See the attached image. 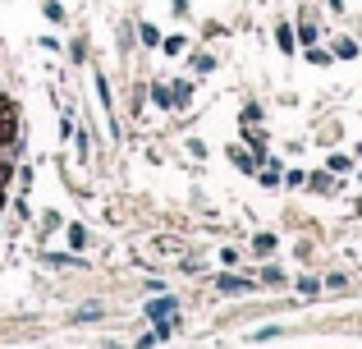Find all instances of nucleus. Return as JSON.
<instances>
[{
    "label": "nucleus",
    "instance_id": "nucleus-1",
    "mask_svg": "<svg viewBox=\"0 0 362 349\" xmlns=\"http://www.w3.org/2000/svg\"><path fill=\"white\" fill-rule=\"evenodd\" d=\"M142 313H147V317H151V322H156V326H170V322H175V317H179V299L160 294V299H151V304L142 308Z\"/></svg>",
    "mask_w": 362,
    "mask_h": 349
},
{
    "label": "nucleus",
    "instance_id": "nucleus-2",
    "mask_svg": "<svg viewBox=\"0 0 362 349\" xmlns=\"http://www.w3.org/2000/svg\"><path fill=\"white\" fill-rule=\"evenodd\" d=\"M275 46H280L284 55H293V51H298V33H293L289 23H275Z\"/></svg>",
    "mask_w": 362,
    "mask_h": 349
},
{
    "label": "nucleus",
    "instance_id": "nucleus-3",
    "mask_svg": "<svg viewBox=\"0 0 362 349\" xmlns=\"http://www.w3.org/2000/svg\"><path fill=\"white\" fill-rule=\"evenodd\" d=\"M216 290L221 294H243V290H252V280L247 276H216Z\"/></svg>",
    "mask_w": 362,
    "mask_h": 349
},
{
    "label": "nucleus",
    "instance_id": "nucleus-4",
    "mask_svg": "<svg viewBox=\"0 0 362 349\" xmlns=\"http://www.w3.org/2000/svg\"><path fill=\"white\" fill-rule=\"evenodd\" d=\"M188 101H193V83H170V106L184 110Z\"/></svg>",
    "mask_w": 362,
    "mask_h": 349
},
{
    "label": "nucleus",
    "instance_id": "nucleus-5",
    "mask_svg": "<svg viewBox=\"0 0 362 349\" xmlns=\"http://www.w3.org/2000/svg\"><path fill=\"white\" fill-rule=\"evenodd\" d=\"M239 125H243V129H257V125H262V106H257V101H247V106H243Z\"/></svg>",
    "mask_w": 362,
    "mask_h": 349
},
{
    "label": "nucleus",
    "instance_id": "nucleus-6",
    "mask_svg": "<svg viewBox=\"0 0 362 349\" xmlns=\"http://www.w3.org/2000/svg\"><path fill=\"white\" fill-rule=\"evenodd\" d=\"M335 55H339V60H358V42H354V37H339V42H335Z\"/></svg>",
    "mask_w": 362,
    "mask_h": 349
},
{
    "label": "nucleus",
    "instance_id": "nucleus-7",
    "mask_svg": "<svg viewBox=\"0 0 362 349\" xmlns=\"http://www.w3.org/2000/svg\"><path fill=\"white\" fill-rule=\"evenodd\" d=\"M160 46H165V55H184V51H188L184 37H160Z\"/></svg>",
    "mask_w": 362,
    "mask_h": 349
},
{
    "label": "nucleus",
    "instance_id": "nucleus-8",
    "mask_svg": "<svg viewBox=\"0 0 362 349\" xmlns=\"http://www.w3.org/2000/svg\"><path fill=\"white\" fill-rule=\"evenodd\" d=\"M42 14L51 18V23H64V18H69V14H64V5H55V0H46V5H42Z\"/></svg>",
    "mask_w": 362,
    "mask_h": 349
},
{
    "label": "nucleus",
    "instance_id": "nucleus-9",
    "mask_svg": "<svg viewBox=\"0 0 362 349\" xmlns=\"http://www.w3.org/2000/svg\"><path fill=\"white\" fill-rule=\"evenodd\" d=\"M64 234H69V248H83V244H88V230H83V225H69Z\"/></svg>",
    "mask_w": 362,
    "mask_h": 349
},
{
    "label": "nucleus",
    "instance_id": "nucleus-10",
    "mask_svg": "<svg viewBox=\"0 0 362 349\" xmlns=\"http://www.w3.org/2000/svg\"><path fill=\"white\" fill-rule=\"evenodd\" d=\"M193 69H197V74H206V69H216V55H206V51H197V55H193Z\"/></svg>",
    "mask_w": 362,
    "mask_h": 349
},
{
    "label": "nucleus",
    "instance_id": "nucleus-11",
    "mask_svg": "<svg viewBox=\"0 0 362 349\" xmlns=\"http://www.w3.org/2000/svg\"><path fill=\"white\" fill-rule=\"evenodd\" d=\"M138 37H142V46H160V33H156L151 23H142V28H138Z\"/></svg>",
    "mask_w": 362,
    "mask_h": 349
},
{
    "label": "nucleus",
    "instance_id": "nucleus-12",
    "mask_svg": "<svg viewBox=\"0 0 362 349\" xmlns=\"http://www.w3.org/2000/svg\"><path fill=\"white\" fill-rule=\"evenodd\" d=\"M151 101H156V106H170V83H156V88H151Z\"/></svg>",
    "mask_w": 362,
    "mask_h": 349
},
{
    "label": "nucleus",
    "instance_id": "nucleus-13",
    "mask_svg": "<svg viewBox=\"0 0 362 349\" xmlns=\"http://www.w3.org/2000/svg\"><path fill=\"white\" fill-rule=\"evenodd\" d=\"M262 280H266V285H284V271H280V267H266Z\"/></svg>",
    "mask_w": 362,
    "mask_h": 349
},
{
    "label": "nucleus",
    "instance_id": "nucleus-14",
    "mask_svg": "<svg viewBox=\"0 0 362 349\" xmlns=\"http://www.w3.org/2000/svg\"><path fill=\"white\" fill-rule=\"evenodd\" d=\"M69 55H74V60H88V42H83V37H74V46H69Z\"/></svg>",
    "mask_w": 362,
    "mask_h": 349
},
{
    "label": "nucleus",
    "instance_id": "nucleus-15",
    "mask_svg": "<svg viewBox=\"0 0 362 349\" xmlns=\"http://www.w3.org/2000/svg\"><path fill=\"white\" fill-rule=\"evenodd\" d=\"M349 166H354V161H349V156H344V152H335V156H330V171H339V175H344V171H349Z\"/></svg>",
    "mask_w": 362,
    "mask_h": 349
},
{
    "label": "nucleus",
    "instance_id": "nucleus-16",
    "mask_svg": "<svg viewBox=\"0 0 362 349\" xmlns=\"http://www.w3.org/2000/svg\"><path fill=\"white\" fill-rule=\"evenodd\" d=\"M298 42H308V46H317V28H312V23H303V28H298Z\"/></svg>",
    "mask_w": 362,
    "mask_h": 349
},
{
    "label": "nucleus",
    "instance_id": "nucleus-17",
    "mask_svg": "<svg viewBox=\"0 0 362 349\" xmlns=\"http://www.w3.org/2000/svg\"><path fill=\"white\" fill-rule=\"evenodd\" d=\"M298 290H303V294H317L321 280H317V276H303V280H298Z\"/></svg>",
    "mask_w": 362,
    "mask_h": 349
},
{
    "label": "nucleus",
    "instance_id": "nucleus-18",
    "mask_svg": "<svg viewBox=\"0 0 362 349\" xmlns=\"http://www.w3.org/2000/svg\"><path fill=\"white\" fill-rule=\"evenodd\" d=\"M97 317H101V308H97V304H88V308H78V322H97Z\"/></svg>",
    "mask_w": 362,
    "mask_h": 349
},
{
    "label": "nucleus",
    "instance_id": "nucleus-19",
    "mask_svg": "<svg viewBox=\"0 0 362 349\" xmlns=\"http://www.w3.org/2000/svg\"><path fill=\"white\" fill-rule=\"evenodd\" d=\"M280 336V326H262V331H252V341H275Z\"/></svg>",
    "mask_w": 362,
    "mask_h": 349
},
{
    "label": "nucleus",
    "instance_id": "nucleus-20",
    "mask_svg": "<svg viewBox=\"0 0 362 349\" xmlns=\"http://www.w3.org/2000/svg\"><path fill=\"white\" fill-rule=\"evenodd\" d=\"M308 60H312V64H326V60H330V51H321V46H312V51H308Z\"/></svg>",
    "mask_w": 362,
    "mask_h": 349
},
{
    "label": "nucleus",
    "instance_id": "nucleus-21",
    "mask_svg": "<svg viewBox=\"0 0 362 349\" xmlns=\"http://www.w3.org/2000/svg\"><path fill=\"white\" fill-rule=\"evenodd\" d=\"M188 9H193V5H188V0H175V5H170V14H175V18H184Z\"/></svg>",
    "mask_w": 362,
    "mask_h": 349
},
{
    "label": "nucleus",
    "instance_id": "nucleus-22",
    "mask_svg": "<svg viewBox=\"0 0 362 349\" xmlns=\"http://www.w3.org/2000/svg\"><path fill=\"white\" fill-rule=\"evenodd\" d=\"M330 9H335V14H339V9H344V0H330Z\"/></svg>",
    "mask_w": 362,
    "mask_h": 349
}]
</instances>
